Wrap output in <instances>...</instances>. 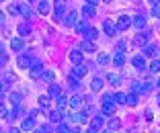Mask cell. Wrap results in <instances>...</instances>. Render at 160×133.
Wrapping results in <instances>:
<instances>
[{
    "mask_svg": "<svg viewBox=\"0 0 160 133\" xmlns=\"http://www.w3.org/2000/svg\"><path fill=\"white\" fill-rule=\"evenodd\" d=\"M107 82L111 86H119L121 84V76H117V74H107Z\"/></svg>",
    "mask_w": 160,
    "mask_h": 133,
    "instance_id": "cell-20",
    "label": "cell"
},
{
    "mask_svg": "<svg viewBox=\"0 0 160 133\" xmlns=\"http://www.w3.org/2000/svg\"><path fill=\"white\" fill-rule=\"evenodd\" d=\"M64 12H66V8H64V2H56V17H62Z\"/></svg>",
    "mask_w": 160,
    "mask_h": 133,
    "instance_id": "cell-34",
    "label": "cell"
},
{
    "mask_svg": "<svg viewBox=\"0 0 160 133\" xmlns=\"http://www.w3.org/2000/svg\"><path fill=\"white\" fill-rule=\"evenodd\" d=\"M68 105H70L72 109H80V105H82V98H80V96H72V98L68 100Z\"/></svg>",
    "mask_w": 160,
    "mask_h": 133,
    "instance_id": "cell-26",
    "label": "cell"
},
{
    "mask_svg": "<svg viewBox=\"0 0 160 133\" xmlns=\"http://www.w3.org/2000/svg\"><path fill=\"white\" fill-rule=\"evenodd\" d=\"M33 133H41V129H39V131H33Z\"/></svg>",
    "mask_w": 160,
    "mask_h": 133,
    "instance_id": "cell-53",
    "label": "cell"
},
{
    "mask_svg": "<svg viewBox=\"0 0 160 133\" xmlns=\"http://www.w3.org/2000/svg\"><path fill=\"white\" fill-rule=\"evenodd\" d=\"M56 102H58V109H60V111H64V109H66V107H68V98H66V96H64V94L56 96Z\"/></svg>",
    "mask_w": 160,
    "mask_h": 133,
    "instance_id": "cell-23",
    "label": "cell"
},
{
    "mask_svg": "<svg viewBox=\"0 0 160 133\" xmlns=\"http://www.w3.org/2000/svg\"><path fill=\"white\" fill-rule=\"evenodd\" d=\"M19 12H21V10H19V6H17V4H10L8 6V14H10V17H17Z\"/></svg>",
    "mask_w": 160,
    "mask_h": 133,
    "instance_id": "cell-36",
    "label": "cell"
},
{
    "mask_svg": "<svg viewBox=\"0 0 160 133\" xmlns=\"http://www.w3.org/2000/svg\"><path fill=\"white\" fill-rule=\"evenodd\" d=\"M82 14H84V19H90V17H94V14H97V10H94V6L86 4L84 8H82Z\"/></svg>",
    "mask_w": 160,
    "mask_h": 133,
    "instance_id": "cell-24",
    "label": "cell"
},
{
    "mask_svg": "<svg viewBox=\"0 0 160 133\" xmlns=\"http://www.w3.org/2000/svg\"><path fill=\"white\" fill-rule=\"evenodd\" d=\"M74 29H76V33H84V31H86V25L82 23V21H78V23L74 25Z\"/></svg>",
    "mask_w": 160,
    "mask_h": 133,
    "instance_id": "cell-35",
    "label": "cell"
},
{
    "mask_svg": "<svg viewBox=\"0 0 160 133\" xmlns=\"http://www.w3.org/2000/svg\"><path fill=\"white\" fill-rule=\"evenodd\" d=\"M103 84H105V82L101 80V78H92V82H90V90H92V92H99L101 88H103Z\"/></svg>",
    "mask_w": 160,
    "mask_h": 133,
    "instance_id": "cell-18",
    "label": "cell"
},
{
    "mask_svg": "<svg viewBox=\"0 0 160 133\" xmlns=\"http://www.w3.org/2000/svg\"><path fill=\"white\" fill-rule=\"evenodd\" d=\"M29 76L33 78V80H37L39 76H43V66L37 62V59H33V66H31V70H29Z\"/></svg>",
    "mask_w": 160,
    "mask_h": 133,
    "instance_id": "cell-1",
    "label": "cell"
},
{
    "mask_svg": "<svg viewBox=\"0 0 160 133\" xmlns=\"http://www.w3.org/2000/svg\"><path fill=\"white\" fill-rule=\"evenodd\" d=\"M82 53H84V51H82V49H72V51H70V62L72 64H74V66H76V64H82Z\"/></svg>",
    "mask_w": 160,
    "mask_h": 133,
    "instance_id": "cell-7",
    "label": "cell"
},
{
    "mask_svg": "<svg viewBox=\"0 0 160 133\" xmlns=\"http://www.w3.org/2000/svg\"><path fill=\"white\" fill-rule=\"evenodd\" d=\"M109 59H111V57H109V53H99V66H107Z\"/></svg>",
    "mask_w": 160,
    "mask_h": 133,
    "instance_id": "cell-32",
    "label": "cell"
},
{
    "mask_svg": "<svg viewBox=\"0 0 160 133\" xmlns=\"http://www.w3.org/2000/svg\"><path fill=\"white\" fill-rule=\"evenodd\" d=\"M49 121H52V123H62V121H64V111H52V113H49Z\"/></svg>",
    "mask_w": 160,
    "mask_h": 133,
    "instance_id": "cell-12",
    "label": "cell"
},
{
    "mask_svg": "<svg viewBox=\"0 0 160 133\" xmlns=\"http://www.w3.org/2000/svg\"><path fill=\"white\" fill-rule=\"evenodd\" d=\"M158 86H160V78H158Z\"/></svg>",
    "mask_w": 160,
    "mask_h": 133,
    "instance_id": "cell-55",
    "label": "cell"
},
{
    "mask_svg": "<svg viewBox=\"0 0 160 133\" xmlns=\"http://www.w3.org/2000/svg\"><path fill=\"white\" fill-rule=\"evenodd\" d=\"M10 47H12L14 51H21V49H23V39L21 37H12L10 39Z\"/></svg>",
    "mask_w": 160,
    "mask_h": 133,
    "instance_id": "cell-17",
    "label": "cell"
},
{
    "mask_svg": "<svg viewBox=\"0 0 160 133\" xmlns=\"http://www.w3.org/2000/svg\"><path fill=\"white\" fill-rule=\"evenodd\" d=\"M19 10H21V14H23V17H27V19H33V8H31V6L29 4H21L19 6Z\"/></svg>",
    "mask_w": 160,
    "mask_h": 133,
    "instance_id": "cell-15",
    "label": "cell"
},
{
    "mask_svg": "<svg viewBox=\"0 0 160 133\" xmlns=\"http://www.w3.org/2000/svg\"><path fill=\"white\" fill-rule=\"evenodd\" d=\"M113 64H115L117 68H121L123 64H125V55H123V51H117V53L113 55Z\"/></svg>",
    "mask_w": 160,
    "mask_h": 133,
    "instance_id": "cell-19",
    "label": "cell"
},
{
    "mask_svg": "<svg viewBox=\"0 0 160 133\" xmlns=\"http://www.w3.org/2000/svg\"><path fill=\"white\" fill-rule=\"evenodd\" d=\"M80 49H82L84 53H94L97 51V45H94V41H86L84 39V41L80 43Z\"/></svg>",
    "mask_w": 160,
    "mask_h": 133,
    "instance_id": "cell-10",
    "label": "cell"
},
{
    "mask_svg": "<svg viewBox=\"0 0 160 133\" xmlns=\"http://www.w3.org/2000/svg\"><path fill=\"white\" fill-rule=\"evenodd\" d=\"M103 2H111V0H103Z\"/></svg>",
    "mask_w": 160,
    "mask_h": 133,
    "instance_id": "cell-54",
    "label": "cell"
},
{
    "mask_svg": "<svg viewBox=\"0 0 160 133\" xmlns=\"http://www.w3.org/2000/svg\"><path fill=\"white\" fill-rule=\"evenodd\" d=\"M37 12L39 14H47L49 12V2H47V0H41V2L37 4Z\"/></svg>",
    "mask_w": 160,
    "mask_h": 133,
    "instance_id": "cell-21",
    "label": "cell"
},
{
    "mask_svg": "<svg viewBox=\"0 0 160 133\" xmlns=\"http://www.w3.org/2000/svg\"><path fill=\"white\" fill-rule=\"evenodd\" d=\"M84 37H86V41H94V39L99 37V31H97V29H86Z\"/></svg>",
    "mask_w": 160,
    "mask_h": 133,
    "instance_id": "cell-22",
    "label": "cell"
},
{
    "mask_svg": "<svg viewBox=\"0 0 160 133\" xmlns=\"http://www.w3.org/2000/svg\"><path fill=\"white\" fill-rule=\"evenodd\" d=\"M86 72H88V70H86V66H82V64H76L74 70H72V76L78 80V78H84V76H86Z\"/></svg>",
    "mask_w": 160,
    "mask_h": 133,
    "instance_id": "cell-6",
    "label": "cell"
},
{
    "mask_svg": "<svg viewBox=\"0 0 160 133\" xmlns=\"http://www.w3.org/2000/svg\"><path fill=\"white\" fill-rule=\"evenodd\" d=\"M19 33H21V35L25 37V35H29L31 31H29V27H27V25H21V27H19Z\"/></svg>",
    "mask_w": 160,
    "mask_h": 133,
    "instance_id": "cell-41",
    "label": "cell"
},
{
    "mask_svg": "<svg viewBox=\"0 0 160 133\" xmlns=\"http://www.w3.org/2000/svg\"><path fill=\"white\" fill-rule=\"evenodd\" d=\"M125 105L127 107H136L138 105V94H133V92H132V94H127V102H125Z\"/></svg>",
    "mask_w": 160,
    "mask_h": 133,
    "instance_id": "cell-29",
    "label": "cell"
},
{
    "mask_svg": "<svg viewBox=\"0 0 160 133\" xmlns=\"http://www.w3.org/2000/svg\"><path fill=\"white\" fill-rule=\"evenodd\" d=\"M64 23H66L68 27H74V25L78 23V12H76V10L68 12V17H66V21H64Z\"/></svg>",
    "mask_w": 160,
    "mask_h": 133,
    "instance_id": "cell-13",
    "label": "cell"
},
{
    "mask_svg": "<svg viewBox=\"0 0 160 133\" xmlns=\"http://www.w3.org/2000/svg\"><path fill=\"white\" fill-rule=\"evenodd\" d=\"M58 2H64V0H58Z\"/></svg>",
    "mask_w": 160,
    "mask_h": 133,
    "instance_id": "cell-56",
    "label": "cell"
},
{
    "mask_svg": "<svg viewBox=\"0 0 160 133\" xmlns=\"http://www.w3.org/2000/svg\"><path fill=\"white\" fill-rule=\"evenodd\" d=\"M144 55H146V57L156 55V47H154V45H144Z\"/></svg>",
    "mask_w": 160,
    "mask_h": 133,
    "instance_id": "cell-28",
    "label": "cell"
},
{
    "mask_svg": "<svg viewBox=\"0 0 160 133\" xmlns=\"http://www.w3.org/2000/svg\"><path fill=\"white\" fill-rule=\"evenodd\" d=\"M4 117H8V109L4 105H0V119H4Z\"/></svg>",
    "mask_w": 160,
    "mask_h": 133,
    "instance_id": "cell-42",
    "label": "cell"
},
{
    "mask_svg": "<svg viewBox=\"0 0 160 133\" xmlns=\"http://www.w3.org/2000/svg\"><path fill=\"white\" fill-rule=\"evenodd\" d=\"M150 2L152 4H160V0H150Z\"/></svg>",
    "mask_w": 160,
    "mask_h": 133,
    "instance_id": "cell-49",
    "label": "cell"
},
{
    "mask_svg": "<svg viewBox=\"0 0 160 133\" xmlns=\"http://www.w3.org/2000/svg\"><path fill=\"white\" fill-rule=\"evenodd\" d=\"M49 105H52V102H49V96H41V98H39V107H41V109H49Z\"/></svg>",
    "mask_w": 160,
    "mask_h": 133,
    "instance_id": "cell-30",
    "label": "cell"
},
{
    "mask_svg": "<svg viewBox=\"0 0 160 133\" xmlns=\"http://www.w3.org/2000/svg\"><path fill=\"white\" fill-rule=\"evenodd\" d=\"M103 29H105V33H107L109 37H113V35L117 33V23H113V21H105Z\"/></svg>",
    "mask_w": 160,
    "mask_h": 133,
    "instance_id": "cell-5",
    "label": "cell"
},
{
    "mask_svg": "<svg viewBox=\"0 0 160 133\" xmlns=\"http://www.w3.org/2000/svg\"><path fill=\"white\" fill-rule=\"evenodd\" d=\"M129 25H133V19H132V17H127V14H121L119 21H117V31H125Z\"/></svg>",
    "mask_w": 160,
    "mask_h": 133,
    "instance_id": "cell-2",
    "label": "cell"
},
{
    "mask_svg": "<svg viewBox=\"0 0 160 133\" xmlns=\"http://www.w3.org/2000/svg\"><path fill=\"white\" fill-rule=\"evenodd\" d=\"M115 102L111 98H105L103 100V107H101V111H103V115H115Z\"/></svg>",
    "mask_w": 160,
    "mask_h": 133,
    "instance_id": "cell-3",
    "label": "cell"
},
{
    "mask_svg": "<svg viewBox=\"0 0 160 133\" xmlns=\"http://www.w3.org/2000/svg\"><path fill=\"white\" fill-rule=\"evenodd\" d=\"M117 51H125V41H119L117 43Z\"/></svg>",
    "mask_w": 160,
    "mask_h": 133,
    "instance_id": "cell-44",
    "label": "cell"
},
{
    "mask_svg": "<svg viewBox=\"0 0 160 133\" xmlns=\"http://www.w3.org/2000/svg\"><path fill=\"white\" fill-rule=\"evenodd\" d=\"M105 98H111L115 105H125V102H127V94H125V92H117V94H113V96H105Z\"/></svg>",
    "mask_w": 160,
    "mask_h": 133,
    "instance_id": "cell-9",
    "label": "cell"
},
{
    "mask_svg": "<svg viewBox=\"0 0 160 133\" xmlns=\"http://www.w3.org/2000/svg\"><path fill=\"white\" fill-rule=\"evenodd\" d=\"M43 78H45L47 82H53V80H56V76H53V72H43Z\"/></svg>",
    "mask_w": 160,
    "mask_h": 133,
    "instance_id": "cell-40",
    "label": "cell"
},
{
    "mask_svg": "<svg viewBox=\"0 0 160 133\" xmlns=\"http://www.w3.org/2000/svg\"><path fill=\"white\" fill-rule=\"evenodd\" d=\"M103 125H105V121H103V117H101V115H94L92 119H90V127L97 129V131H101V129H103Z\"/></svg>",
    "mask_w": 160,
    "mask_h": 133,
    "instance_id": "cell-11",
    "label": "cell"
},
{
    "mask_svg": "<svg viewBox=\"0 0 160 133\" xmlns=\"http://www.w3.org/2000/svg\"><path fill=\"white\" fill-rule=\"evenodd\" d=\"M56 133H70V127H68V125H64V123H60V127L56 129Z\"/></svg>",
    "mask_w": 160,
    "mask_h": 133,
    "instance_id": "cell-38",
    "label": "cell"
},
{
    "mask_svg": "<svg viewBox=\"0 0 160 133\" xmlns=\"http://www.w3.org/2000/svg\"><path fill=\"white\" fill-rule=\"evenodd\" d=\"M21 129H23V131H33L35 129V119L33 117H27V119L23 121V125H21Z\"/></svg>",
    "mask_w": 160,
    "mask_h": 133,
    "instance_id": "cell-14",
    "label": "cell"
},
{
    "mask_svg": "<svg viewBox=\"0 0 160 133\" xmlns=\"http://www.w3.org/2000/svg\"><path fill=\"white\" fill-rule=\"evenodd\" d=\"M132 64L138 68V70H146V55L144 53H138V55L132 57Z\"/></svg>",
    "mask_w": 160,
    "mask_h": 133,
    "instance_id": "cell-4",
    "label": "cell"
},
{
    "mask_svg": "<svg viewBox=\"0 0 160 133\" xmlns=\"http://www.w3.org/2000/svg\"><path fill=\"white\" fill-rule=\"evenodd\" d=\"M133 25L142 31V29L146 27V17H142V14H140V17H133Z\"/></svg>",
    "mask_w": 160,
    "mask_h": 133,
    "instance_id": "cell-25",
    "label": "cell"
},
{
    "mask_svg": "<svg viewBox=\"0 0 160 133\" xmlns=\"http://www.w3.org/2000/svg\"><path fill=\"white\" fill-rule=\"evenodd\" d=\"M21 131H23V129H10L8 133H21Z\"/></svg>",
    "mask_w": 160,
    "mask_h": 133,
    "instance_id": "cell-47",
    "label": "cell"
},
{
    "mask_svg": "<svg viewBox=\"0 0 160 133\" xmlns=\"http://www.w3.org/2000/svg\"><path fill=\"white\" fill-rule=\"evenodd\" d=\"M158 72H160V62L154 59V62L150 64V74H158Z\"/></svg>",
    "mask_w": 160,
    "mask_h": 133,
    "instance_id": "cell-33",
    "label": "cell"
},
{
    "mask_svg": "<svg viewBox=\"0 0 160 133\" xmlns=\"http://www.w3.org/2000/svg\"><path fill=\"white\" fill-rule=\"evenodd\" d=\"M70 133H80V127H70Z\"/></svg>",
    "mask_w": 160,
    "mask_h": 133,
    "instance_id": "cell-45",
    "label": "cell"
},
{
    "mask_svg": "<svg viewBox=\"0 0 160 133\" xmlns=\"http://www.w3.org/2000/svg\"><path fill=\"white\" fill-rule=\"evenodd\" d=\"M17 64H19V68H23V70H31V66H33V59H31V57H25V55H19Z\"/></svg>",
    "mask_w": 160,
    "mask_h": 133,
    "instance_id": "cell-8",
    "label": "cell"
},
{
    "mask_svg": "<svg viewBox=\"0 0 160 133\" xmlns=\"http://www.w3.org/2000/svg\"><path fill=\"white\" fill-rule=\"evenodd\" d=\"M101 133H111V131H109V129H107V131H101Z\"/></svg>",
    "mask_w": 160,
    "mask_h": 133,
    "instance_id": "cell-51",
    "label": "cell"
},
{
    "mask_svg": "<svg viewBox=\"0 0 160 133\" xmlns=\"http://www.w3.org/2000/svg\"><path fill=\"white\" fill-rule=\"evenodd\" d=\"M2 90H4V86H2V82H0V94H2Z\"/></svg>",
    "mask_w": 160,
    "mask_h": 133,
    "instance_id": "cell-50",
    "label": "cell"
},
{
    "mask_svg": "<svg viewBox=\"0 0 160 133\" xmlns=\"http://www.w3.org/2000/svg\"><path fill=\"white\" fill-rule=\"evenodd\" d=\"M158 105H160V92H158Z\"/></svg>",
    "mask_w": 160,
    "mask_h": 133,
    "instance_id": "cell-52",
    "label": "cell"
},
{
    "mask_svg": "<svg viewBox=\"0 0 160 133\" xmlns=\"http://www.w3.org/2000/svg\"><path fill=\"white\" fill-rule=\"evenodd\" d=\"M60 94H62L60 86H58V84H53V82H52V84H49V96H60Z\"/></svg>",
    "mask_w": 160,
    "mask_h": 133,
    "instance_id": "cell-27",
    "label": "cell"
},
{
    "mask_svg": "<svg viewBox=\"0 0 160 133\" xmlns=\"http://www.w3.org/2000/svg\"><path fill=\"white\" fill-rule=\"evenodd\" d=\"M133 41H136L138 45H146V43H148V37H146V35H142V33H138Z\"/></svg>",
    "mask_w": 160,
    "mask_h": 133,
    "instance_id": "cell-31",
    "label": "cell"
},
{
    "mask_svg": "<svg viewBox=\"0 0 160 133\" xmlns=\"http://www.w3.org/2000/svg\"><path fill=\"white\" fill-rule=\"evenodd\" d=\"M132 92H133V94H140V92H142V84H140V82H133V84H132Z\"/></svg>",
    "mask_w": 160,
    "mask_h": 133,
    "instance_id": "cell-37",
    "label": "cell"
},
{
    "mask_svg": "<svg viewBox=\"0 0 160 133\" xmlns=\"http://www.w3.org/2000/svg\"><path fill=\"white\" fill-rule=\"evenodd\" d=\"M10 100H12V105H19L21 102V94H10Z\"/></svg>",
    "mask_w": 160,
    "mask_h": 133,
    "instance_id": "cell-43",
    "label": "cell"
},
{
    "mask_svg": "<svg viewBox=\"0 0 160 133\" xmlns=\"http://www.w3.org/2000/svg\"><path fill=\"white\" fill-rule=\"evenodd\" d=\"M2 23H4V14L0 12V25H2Z\"/></svg>",
    "mask_w": 160,
    "mask_h": 133,
    "instance_id": "cell-48",
    "label": "cell"
},
{
    "mask_svg": "<svg viewBox=\"0 0 160 133\" xmlns=\"http://www.w3.org/2000/svg\"><path fill=\"white\" fill-rule=\"evenodd\" d=\"M119 127H121V121H119L117 117H113V119H109V123H107V129H109V131H117Z\"/></svg>",
    "mask_w": 160,
    "mask_h": 133,
    "instance_id": "cell-16",
    "label": "cell"
},
{
    "mask_svg": "<svg viewBox=\"0 0 160 133\" xmlns=\"http://www.w3.org/2000/svg\"><path fill=\"white\" fill-rule=\"evenodd\" d=\"M152 17L160 19V4H154V6H152Z\"/></svg>",
    "mask_w": 160,
    "mask_h": 133,
    "instance_id": "cell-39",
    "label": "cell"
},
{
    "mask_svg": "<svg viewBox=\"0 0 160 133\" xmlns=\"http://www.w3.org/2000/svg\"><path fill=\"white\" fill-rule=\"evenodd\" d=\"M158 62H160V57H158Z\"/></svg>",
    "mask_w": 160,
    "mask_h": 133,
    "instance_id": "cell-57",
    "label": "cell"
},
{
    "mask_svg": "<svg viewBox=\"0 0 160 133\" xmlns=\"http://www.w3.org/2000/svg\"><path fill=\"white\" fill-rule=\"evenodd\" d=\"M97 2H99V0H86V4H90V6H94Z\"/></svg>",
    "mask_w": 160,
    "mask_h": 133,
    "instance_id": "cell-46",
    "label": "cell"
}]
</instances>
